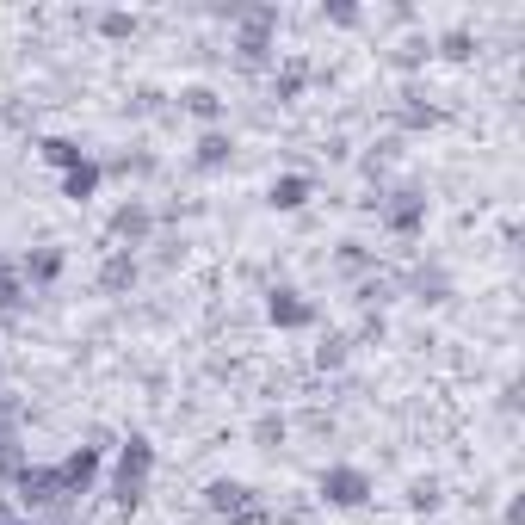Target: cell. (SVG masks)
<instances>
[{
    "instance_id": "cell-3",
    "label": "cell",
    "mask_w": 525,
    "mask_h": 525,
    "mask_svg": "<svg viewBox=\"0 0 525 525\" xmlns=\"http://www.w3.org/2000/svg\"><path fill=\"white\" fill-rule=\"evenodd\" d=\"M241 50H248V56L272 50V13H248V19H241Z\"/></svg>"
},
{
    "instance_id": "cell-4",
    "label": "cell",
    "mask_w": 525,
    "mask_h": 525,
    "mask_svg": "<svg viewBox=\"0 0 525 525\" xmlns=\"http://www.w3.org/2000/svg\"><path fill=\"white\" fill-rule=\"evenodd\" d=\"M272 322H278V328H303V322H309V303H303L297 291H278V297H272Z\"/></svg>"
},
{
    "instance_id": "cell-12",
    "label": "cell",
    "mask_w": 525,
    "mask_h": 525,
    "mask_svg": "<svg viewBox=\"0 0 525 525\" xmlns=\"http://www.w3.org/2000/svg\"><path fill=\"white\" fill-rule=\"evenodd\" d=\"M223 155H229V143H223V136H204V143H198V161H204V167H217Z\"/></svg>"
},
{
    "instance_id": "cell-7",
    "label": "cell",
    "mask_w": 525,
    "mask_h": 525,
    "mask_svg": "<svg viewBox=\"0 0 525 525\" xmlns=\"http://www.w3.org/2000/svg\"><path fill=\"white\" fill-rule=\"evenodd\" d=\"M303 198H309V186H303V180H278V186H272V204H278V210H297Z\"/></svg>"
},
{
    "instance_id": "cell-13",
    "label": "cell",
    "mask_w": 525,
    "mask_h": 525,
    "mask_svg": "<svg viewBox=\"0 0 525 525\" xmlns=\"http://www.w3.org/2000/svg\"><path fill=\"white\" fill-rule=\"evenodd\" d=\"M445 56H470V31H445Z\"/></svg>"
},
{
    "instance_id": "cell-8",
    "label": "cell",
    "mask_w": 525,
    "mask_h": 525,
    "mask_svg": "<svg viewBox=\"0 0 525 525\" xmlns=\"http://www.w3.org/2000/svg\"><path fill=\"white\" fill-rule=\"evenodd\" d=\"M112 229H118V235H130V241H136V235H149V210H136V204H130V210H118V223H112Z\"/></svg>"
},
{
    "instance_id": "cell-11",
    "label": "cell",
    "mask_w": 525,
    "mask_h": 525,
    "mask_svg": "<svg viewBox=\"0 0 525 525\" xmlns=\"http://www.w3.org/2000/svg\"><path fill=\"white\" fill-rule=\"evenodd\" d=\"M130 25H136L130 13H105V19H99V31H105V38H130Z\"/></svg>"
},
{
    "instance_id": "cell-5",
    "label": "cell",
    "mask_w": 525,
    "mask_h": 525,
    "mask_svg": "<svg viewBox=\"0 0 525 525\" xmlns=\"http://www.w3.org/2000/svg\"><path fill=\"white\" fill-rule=\"evenodd\" d=\"M420 210H427V204H420V192H396V204L383 210V223H390V229H414Z\"/></svg>"
},
{
    "instance_id": "cell-1",
    "label": "cell",
    "mask_w": 525,
    "mask_h": 525,
    "mask_svg": "<svg viewBox=\"0 0 525 525\" xmlns=\"http://www.w3.org/2000/svg\"><path fill=\"white\" fill-rule=\"evenodd\" d=\"M149 470H155L149 439H130L124 458H118V476H112V495H118L124 507H136V501H143V488H149Z\"/></svg>"
},
{
    "instance_id": "cell-10",
    "label": "cell",
    "mask_w": 525,
    "mask_h": 525,
    "mask_svg": "<svg viewBox=\"0 0 525 525\" xmlns=\"http://www.w3.org/2000/svg\"><path fill=\"white\" fill-rule=\"evenodd\" d=\"M186 112H192V118H217V93H210V87H192V93H186Z\"/></svg>"
},
{
    "instance_id": "cell-9",
    "label": "cell",
    "mask_w": 525,
    "mask_h": 525,
    "mask_svg": "<svg viewBox=\"0 0 525 525\" xmlns=\"http://www.w3.org/2000/svg\"><path fill=\"white\" fill-rule=\"evenodd\" d=\"M44 155H50L56 167H81V149L68 143V136H50V143H44Z\"/></svg>"
},
{
    "instance_id": "cell-6",
    "label": "cell",
    "mask_w": 525,
    "mask_h": 525,
    "mask_svg": "<svg viewBox=\"0 0 525 525\" xmlns=\"http://www.w3.org/2000/svg\"><path fill=\"white\" fill-rule=\"evenodd\" d=\"M62 192H68V198H93V192H99V167H93V161L68 167V173H62Z\"/></svg>"
},
{
    "instance_id": "cell-2",
    "label": "cell",
    "mask_w": 525,
    "mask_h": 525,
    "mask_svg": "<svg viewBox=\"0 0 525 525\" xmlns=\"http://www.w3.org/2000/svg\"><path fill=\"white\" fill-rule=\"evenodd\" d=\"M322 495H328V501H340V507H359V501L371 495V476L340 464V470H328V476H322Z\"/></svg>"
}]
</instances>
